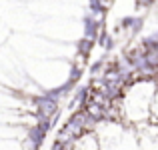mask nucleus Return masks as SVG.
I'll use <instances>...</instances> for the list:
<instances>
[{"instance_id":"nucleus-2","label":"nucleus","mask_w":158,"mask_h":150,"mask_svg":"<svg viewBox=\"0 0 158 150\" xmlns=\"http://www.w3.org/2000/svg\"><path fill=\"white\" fill-rule=\"evenodd\" d=\"M140 26H142V16H124V18L120 20V28H122L124 32H128V34L138 32Z\"/></svg>"},{"instance_id":"nucleus-3","label":"nucleus","mask_w":158,"mask_h":150,"mask_svg":"<svg viewBox=\"0 0 158 150\" xmlns=\"http://www.w3.org/2000/svg\"><path fill=\"white\" fill-rule=\"evenodd\" d=\"M92 48H94V40L84 38V36L76 42V54H78V56H82V58H88L90 52H92Z\"/></svg>"},{"instance_id":"nucleus-1","label":"nucleus","mask_w":158,"mask_h":150,"mask_svg":"<svg viewBox=\"0 0 158 150\" xmlns=\"http://www.w3.org/2000/svg\"><path fill=\"white\" fill-rule=\"evenodd\" d=\"M32 104H34V118H58L60 102H56L54 98L46 94H38V96H32Z\"/></svg>"}]
</instances>
